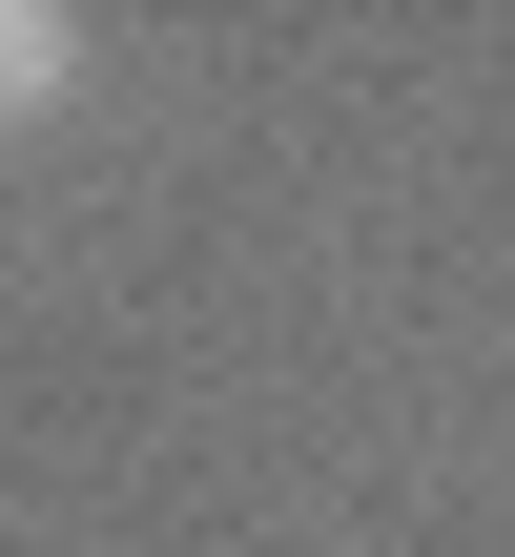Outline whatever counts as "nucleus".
<instances>
[{"label": "nucleus", "instance_id": "obj_1", "mask_svg": "<svg viewBox=\"0 0 515 557\" xmlns=\"http://www.w3.org/2000/svg\"><path fill=\"white\" fill-rule=\"evenodd\" d=\"M62 62H83V41H62L41 0H0V124H41V103H62Z\"/></svg>", "mask_w": 515, "mask_h": 557}]
</instances>
